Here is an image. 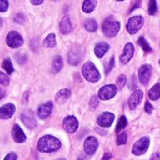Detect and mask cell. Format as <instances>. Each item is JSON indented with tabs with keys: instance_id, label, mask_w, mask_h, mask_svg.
Masks as SVG:
<instances>
[{
	"instance_id": "obj_16",
	"label": "cell",
	"mask_w": 160,
	"mask_h": 160,
	"mask_svg": "<svg viewBox=\"0 0 160 160\" xmlns=\"http://www.w3.org/2000/svg\"><path fill=\"white\" fill-rule=\"evenodd\" d=\"M134 45L129 42L127 43L125 46H124V49H123V53L121 55L120 57V61L122 63V64H126L133 57V54H134Z\"/></svg>"
},
{
	"instance_id": "obj_4",
	"label": "cell",
	"mask_w": 160,
	"mask_h": 160,
	"mask_svg": "<svg viewBox=\"0 0 160 160\" xmlns=\"http://www.w3.org/2000/svg\"><path fill=\"white\" fill-rule=\"evenodd\" d=\"M150 144V139L147 137L141 138L140 139H138L137 142H135L133 149H132V152L136 155H140L143 154L144 152H147L148 147Z\"/></svg>"
},
{
	"instance_id": "obj_38",
	"label": "cell",
	"mask_w": 160,
	"mask_h": 160,
	"mask_svg": "<svg viewBox=\"0 0 160 160\" xmlns=\"http://www.w3.org/2000/svg\"><path fill=\"white\" fill-rule=\"evenodd\" d=\"M14 20H15V22H16V23L22 24V23H24V22H25L26 17L24 16V14H23V13H19V14H17V15L15 16Z\"/></svg>"
},
{
	"instance_id": "obj_18",
	"label": "cell",
	"mask_w": 160,
	"mask_h": 160,
	"mask_svg": "<svg viewBox=\"0 0 160 160\" xmlns=\"http://www.w3.org/2000/svg\"><path fill=\"white\" fill-rule=\"evenodd\" d=\"M52 108H53V103L52 102H46V103L41 105L39 107V109H38L39 118H41L42 120L46 119L51 114Z\"/></svg>"
},
{
	"instance_id": "obj_35",
	"label": "cell",
	"mask_w": 160,
	"mask_h": 160,
	"mask_svg": "<svg viewBox=\"0 0 160 160\" xmlns=\"http://www.w3.org/2000/svg\"><path fill=\"white\" fill-rule=\"evenodd\" d=\"M125 82H126V78H125V75L124 74H121L118 79H117V85L119 88H123L124 85H125Z\"/></svg>"
},
{
	"instance_id": "obj_40",
	"label": "cell",
	"mask_w": 160,
	"mask_h": 160,
	"mask_svg": "<svg viewBox=\"0 0 160 160\" xmlns=\"http://www.w3.org/2000/svg\"><path fill=\"white\" fill-rule=\"evenodd\" d=\"M144 109H145V111H146L148 114H151L152 111V109H153V108H152V106L149 102H146V103H145V108H144Z\"/></svg>"
},
{
	"instance_id": "obj_41",
	"label": "cell",
	"mask_w": 160,
	"mask_h": 160,
	"mask_svg": "<svg viewBox=\"0 0 160 160\" xmlns=\"http://www.w3.org/2000/svg\"><path fill=\"white\" fill-rule=\"evenodd\" d=\"M150 160H160V154H159L158 152H154V153L152 155V157H151Z\"/></svg>"
},
{
	"instance_id": "obj_31",
	"label": "cell",
	"mask_w": 160,
	"mask_h": 160,
	"mask_svg": "<svg viewBox=\"0 0 160 160\" xmlns=\"http://www.w3.org/2000/svg\"><path fill=\"white\" fill-rule=\"evenodd\" d=\"M16 60L19 64H25L28 60V56L24 53V52H20V53H17L16 56Z\"/></svg>"
},
{
	"instance_id": "obj_11",
	"label": "cell",
	"mask_w": 160,
	"mask_h": 160,
	"mask_svg": "<svg viewBox=\"0 0 160 160\" xmlns=\"http://www.w3.org/2000/svg\"><path fill=\"white\" fill-rule=\"evenodd\" d=\"M151 74H152V66L149 64L142 65L138 70V77H139L140 83L143 85H146L149 82Z\"/></svg>"
},
{
	"instance_id": "obj_42",
	"label": "cell",
	"mask_w": 160,
	"mask_h": 160,
	"mask_svg": "<svg viewBox=\"0 0 160 160\" xmlns=\"http://www.w3.org/2000/svg\"><path fill=\"white\" fill-rule=\"evenodd\" d=\"M42 2H43L42 0H39V1H37V0H31V1H30V3L33 4V5H40V4H42Z\"/></svg>"
},
{
	"instance_id": "obj_22",
	"label": "cell",
	"mask_w": 160,
	"mask_h": 160,
	"mask_svg": "<svg viewBox=\"0 0 160 160\" xmlns=\"http://www.w3.org/2000/svg\"><path fill=\"white\" fill-rule=\"evenodd\" d=\"M63 66V61H62V58L60 56H57L54 58L53 59V63H52V72L54 73H58Z\"/></svg>"
},
{
	"instance_id": "obj_1",
	"label": "cell",
	"mask_w": 160,
	"mask_h": 160,
	"mask_svg": "<svg viewBox=\"0 0 160 160\" xmlns=\"http://www.w3.org/2000/svg\"><path fill=\"white\" fill-rule=\"evenodd\" d=\"M61 147V142L58 138L46 135L41 138L38 141V149L42 152H51L58 151Z\"/></svg>"
},
{
	"instance_id": "obj_44",
	"label": "cell",
	"mask_w": 160,
	"mask_h": 160,
	"mask_svg": "<svg viewBox=\"0 0 160 160\" xmlns=\"http://www.w3.org/2000/svg\"><path fill=\"white\" fill-rule=\"evenodd\" d=\"M4 96H5V91L2 88H0V100H1Z\"/></svg>"
},
{
	"instance_id": "obj_25",
	"label": "cell",
	"mask_w": 160,
	"mask_h": 160,
	"mask_svg": "<svg viewBox=\"0 0 160 160\" xmlns=\"http://www.w3.org/2000/svg\"><path fill=\"white\" fill-rule=\"evenodd\" d=\"M56 44H57V42H56V36L53 33L49 34L45 38V40L43 41V45L45 47H47V48H53V47L56 46Z\"/></svg>"
},
{
	"instance_id": "obj_8",
	"label": "cell",
	"mask_w": 160,
	"mask_h": 160,
	"mask_svg": "<svg viewBox=\"0 0 160 160\" xmlns=\"http://www.w3.org/2000/svg\"><path fill=\"white\" fill-rule=\"evenodd\" d=\"M20 118L22 120V122H24V124L28 127V128H34L37 124V122H36V119H35V116H34V113L29 110V109H27V110H24L21 115H20Z\"/></svg>"
},
{
	"instance_id": "obj_20",
	"label": "cell",
	"mask_w": 160,
	"mask_h": 160,
	"mask_svg": "<svg viewBox=\"0 0 160 160\" xmlns=\"http://www.w3.org/2000/svg\"><path fill=\"white\" fill-rule=\"evenodd\" d=\"M109 49V45L107 42H99L94 48V53L98 58H102Z\"/></svg>"
},
{
	"instance_id": "obj_45",
	"label": "cell",
	"mask_w": 160,
	"mask_h": 160,
	"mask_svg": "<svg viewBox=\"0 0 160 160\" xmlns=\"http://www.w3.org/2000/svg\"><path fill=\"white\" fill-rule=\"evenodd\" d=\"M1 25H2V20H1V18H0V27H1Z\"/></svg>"
},
{
	"instance_id": "obj_39",
	"label": "cell",
	"mask_w": 160,
	"mask_h": 160,
	"mask_svg": "<svg viewBox=\"0 0 160 160\" xmlns=\"http://www.w3.org/2000/svg\"><path fill=\"white\" fill-rule=\"evenodd\" d=\"M16 159H17V155L15 152H10L4 158V160H16Z\"/></svg>"
},
{
	"instance_id": "obj_30",
	"label": "cell",
	"mask_w": 160,
	"mask_h": 160,
	"mask_svg": "<svg viewBox=\"0 0 160 160\" xmlns=\"http://www.w3.org/2000/svg\"><path fill=\"white\" fill-rule=\"evenodd\" d=\"M0 84L3 85V86H8L10 84L9 76L1 71H0Z\"/></svg>"
},
{
	"instance_id": "obj_28",
	"label": "cell",
	"mask_w": 160,
	"mask_h": 160,
	"mask_svg": "<svg viewBox=\"0 0 160 160\" xmlns=\"http://www.w3.org/2000/svg\"><path fill=\"white\" fill-rule=\"evenodd\" d=\"M2 67H3V69H4L8 73H12V72H13V71H14L13 66H12V61H11L9 58L5 59V60L3 61V63H2Z\"/></svg>"
},
{
	"instance_id": "obj_13",
	"label": "cell",
	"mask_w": 160,
	"mask_h": 160,
	"mask_svg": "<svg viewBox=\"0 0 160 160\" xmlns=\"http://www.w3.org/2000/svg\"><path fill=\"white\" fill-rule=\"evenodd\" d=\"M63 127L68 133H74L78 127V121L74 116H68L63 121Z\"/></svg>"
},
{
	"instance_id": "obj_26",
	"label": "cell",
	"mask_w": 160,
	"mask_h": 160,
	"mask_svg": "<svg viewBox=\"0 0 160 160\" xmlns=\"http://www.w3.org/2000/svg\"><path fill=\"white\" fill-rule=\"evenodd\" d=\"M85 28L89 31V32H94L97 30L98 28V25L95 22V20L93 19H88L85 22Z\"/></svg>"
},
{
	"instance_id": "obj_7",
	"label": "cell",
	"mask_w": 160,
	"mask_h": 160,
	"mask_svg": "<svg viewBox=\"0 0 160 160\" xmlns=\"http://www.w3.org/2000/svg\"><path fill=\"white\" fill-rule=\"evenodd\" d=\"M117 93V87L115 85H107L99 90L98 96L102 100H108L114 97Z\"/></svg>"
},
{
	"instance_id": "obj_12",
	"label": "cell",
	"mask_w": 160,
	"mask_h": 160,
	"mask_svg": "<svg viewBox=\"0 0 160 160\" xmlns=\"http://www.w3.org/2000/svg\"><path fill=\"white\" fill-rule=\"evenodd\" d=\"M114 119H115L114 114L110 112H104L98 117L97 123L101 127H109L114 122Z\"/></svg>"
},
{
	"instance_id": "obj_17",
	"label": "cell",
	"mask_w": 160,
	"mask_h": 160,
	"mask_svg": "<svg viewBox=\"0 0 160 160\" xmlns=\"http://www.w3.org/2000/svg\"><path fill=\"white\" fill-rule=\"evenodd\" d=\"M12 136L13 140L17 143H22L27 139V136L25 135L23 129L18 124L13 125L12 131Z\"/></svg>"
},
{
	"instance_id": "obj_27",
	"label": "cell",
	"mask_w": 160,
	"mask_h": 160,
	"mask_svg": "<svg viewBox=\"0 0 160 160\" xmlns=\"http://www.w3.org/2000/svg\"><path fill=\"white\" fill-rule=\"evenodd\" d=\"M127 125V120H126V117L125 116H122L117 123V127H116V132L119 133L121 132L122 129L125 128V126Z\"/></svg>"
},
{
	"instance_id": "obj_9",
	"label": "cell",
	"mask_w": 160,
	"mask_h": 160,
	"mask_svg": "<svg viewBox=\"0 0 160 160\" xmlns=\"http://www.w3.org/2000/svg\"><path fill=\"white\" fill-rule=\"evenodd\" d=\"M82 58V51H81V48L79 46H74L72 48V50L69 52V55H68V62L72 65V66H75L77 65L80 60Z\"/></svg>"
},
{
	"instance_id": "obj_29",
	"label": "cell",
	"mask_w": 160,
	"mask_h": 160,
	"mask_svg": "<svg viewBox=\"0 0 160 160\" xmlns=\"http://www.w3.org/2000/svg\"><path fill=\"white\" fill-rule=\"evenodd\" d=\"M138 44L141 46V48H142L144 51H146V52H150V51H152L151 46L149 45V43L147 42V41H146L143 37H140V38L138 39Z\"/></svg>"
},
{
	"instance_id": "obj_43",
	"label": "cell",
	"mask_w": 160,
	"mask_h": 160,
	"mask_svg": "<svg viewBox=\"0 0 160 160\" xmlns=\"http://www.w3.org/2000/svg\"><path fill=\"white\" fill-rule=\"evenodd\" d=\"M110 158H111V154L109 152H107V153H105V155H104L102 160H109Z\"/></svg>"
},
{
	"instance_id": "obj_23",
	"label": "cell",
	"mask_w": 160,
	"mask_h": 160,
	"mask_svg": "<svg viewBox=\"0 0 160 160\" xmlns=\"http://www.w3.org/2000/svg\"><path fill=\"white\" fill-rule=\"evenodd\" d=\"M148 95H149V98L152 101H155L157 100L159 97H160V83L154 85L148 92Z\"/></svg>"
},
{
	"instance_id": "obj_36",
	"label": "cell",
	"mask_w": 160,
	"mask_h": 160,
	"mask_svg": "<svg viewBox=\"0 0 160 160\" xmlns=\"http://www.w3.org/2000/svg\"><path fill=\"white\" fill-rule=\"evenodd\" d=\"M9 9V1H0V12H5Z\"/></svg>"
},
{
	"instance_id": "obj_37",
	"label": "cell",
	"mask_w": 160,
	"mask_h": 160,
	"mask_svg": "<svg viewBox=\"0 0 160 160\" xmlns=\"http://www.w3.org/2000/svg\"><path fill=\"white\" fill-rule=\"evenodd\" d=\"M114 64H115V58H114V57H111V58L109 60V63L106 68V73H108L112 70V68L114 67Z\"/></svg>"
},
{
	"instance_id": "obj_6",
	"label": "cell",
	"mask_w": 160,
	"mask_h": 160,
	"mask_svg": "<svg viewBox=\"0 0 160 160\" xmlns=\"http://www.w3.org/2000/svg\"><path fill=\"white\" fill-rule=\"evenodd\" d=\"M24 43V39L17 31H11L7 36V44L12 48H18Z\"/></svg>"
},
{
	"instance_id": "obj_5",
	"label": "cell",
	"mask_w": 160,
	"mask_h": 160,
	"mask_svg": "<svg viewBox=\"0 0 160 160\" xmlns=\"http://www.w3.org/2000/svg\"><path fill=\"white\" fill-rule=\"evenodd\" d=\"M143 23H144V19L141 16H134V17L130 18L127 23V27H126L127 31L132 35L136 34L140 29V28L143 26Z\"/></svg>"
},
{
	"instance_id": "obj_19",
	"label": "cell",
	"mask_w": 160,
	"mask_h": 160,
	"mask_svg": "<svg viewBox=\"0 0 160 160\" xmlns=\"http://www.w3.org/2000/svg\"><path fill=\"white\" fill-rule=\"evenodd\" d=\"M59 29L62 34H69L72 30V23L69 17L65 16L62 18V20L59 23Z\"/></svg>"
},
{
	"instance_id": "obj_24",
	"label": "cell",
	"mask_w": 160,
	"mask_h": 160,
	"mask_svg": "<svg viewBox=\"0 0 160 160\" xmlns=\"http://www.w3.org/2000/svg\"><path fill=\"white\" fill-rule=\"evenodd\" d=\"M96 4H97V1H95V0H87V1H84V3H83L82 10L85 12L90 13L95 9Z\"/></svg>"
},
{
	"instance_id": "obj_47",
	"label": "cell",
	"mask_w": 160,
	"mask_h": 160,
	"mask_svg": "<svg viewBox=\"0 0 160 160\" xmlns=\"http://www.w3.org/2000/svg\"><path fill=\"white\" fill-rule=\"evenodd\" d=\"M159 64H160V59H159Z\"/></svg>"
},
{
	"instance_id": "obj_3",
	"label": "cell",
	"mask_w": 160,
	"mask_h": 160,
	"mask_svg": "<svg viewBox=\"0 0 160 160\" xmlns=\"http://www.w3.org/2000/svg\"><path fill=\"white\" fill-rule=\"evenodd\" d=\"M120 23L117 21H106L103 24V32L104 34L108 37V38H112L114 36L117 35V33L120 30Z\"/></svg>"
},
{
	"instance_id": "obj_32",
	"label": "cell",
	"mask_w": 160,
	"mask_h": 160,
	"mask_svg": "<svg viewBox=\"0 0 160 160\" xmlns=\"http://www.w3.org/2000/svg\"><path fill=\"white\" fill-rule=\"evenodd\" d=\"M157 11V6H156V1H154V0H152V1H150L149 3V9H148V12L150 15H153L155 14Z\"/></svg>"
},
{
	"instance_id": "obj_2",
	"label": "cell",
	"mask_w": 160,
	"mask_h": 160,
	"mask_svg": "<svg viewBox=\"0 0 160 160\" xmlns=\"http://www.w3.org/2000/svg\"><path fill=\"white\" fill-rule=\"evenodd\" d=\"M82 73L86 80L90 82H97L100 79V73L93 63L86 62L82 67Z\"/></svg>"
},
{
	"instance_id": "obj_15",
	"label": "cell",
	"mask_w": 160,
	"mask_h": 160,
	"mask_svg": "<svg viewBox=\"0 0 160 160\" xmlns=\"http://www.w3.org/2000/svg\"><path fill=\"white\" fill-rule=\"evenodd\" d=\"M143 97V92L141 91H136L132 93L128 100V106L131 110H135L136 108L139 105Z\"/></svg>"
},
{
	"instance_id": "obj_33",
	"label": "cell",
	"mask_w": 160,
	"mask_h": 160,
	"mask_svg": "<svg viewBox=\"0 0 160 160\" xmlns=\"http://www.w3.org/2000/svg\"><path fill=\"white\" fill-rule=\"evenodd\" d=\"M127 141V135L126 133H122L118 136L117 138V144L118 145H122V144H125Z\"/></svg>"
},
{
	"instance_id": "obj_10",
	"label": "cell",
	"mask_w": 160,
	"mask_h": 160,
	"mask_svg": "<svg viewBox=\"0 0 160 160\" xmlns=\"http://www.w3.org/2000/svg\"><path fill=\"white\" fill-rule=\"evenodd\" d=\"M98 140L94 137H89L84 141V151L87 154L92 155L98 148Z\"/></svg>"
},
{
	"instance_id": "obj_14",
	"label": "cell",
	"mask_w": 160,
	"mask_h": 160,
	"mask_svg": "<svg viewBox=\"0 0 160 160\" xmlns=\"http://www.w3.org/2000/svg\"><path fill=\"white\" fill-rule=\"evenodd\" d=\"M15 112V106L12 103H8L0 108V119L8 120L12 117Z\"/></svg>"
},
{
	"instance_id": "obj_34",
	"label": "cell",
	"mask_w": 160,
	"mask_h": 160,
	"mask_svg": "<svg viewBox=\"0 0 160 160\" xmlns=\"http://www.w3.org/2000/svg\"><path fill=\"white\" fill-rule=\"evenodd\" d=\"M99 105V100H98V97L96 95L92 96V99H91V103H90V107L92 110L96 109V108L98 107Z\"/></svg>"
},
{
	"instance_id": "obj_46",
	"label": "cell",
	"mask_w": 160,
	"mask_h": 160,
	"mask_svg": "<svg viewBox=\"0 0 160 160\" xmlns=\"http://www.w3.org/2000/svg\"><path fill=\"white\" fill-rule=\"evenodd\" d=\"M58 160H65V159H58Z\"/></svg>"
},
{
	"instance_id": "obj_21",
	"label": "cell",
	"mask_w": 160,
	"mask_h": 160,
	"mask_svg": "<svg viewBox=\"0 0 160 160\" xmlns=\"http://www.w3.org/2000/svg\"><path fill=\"white\" fill-rule=\"evenodd\" d=\"M70 95H71L70 90H68V89H63V90L59 91V92L57 93L56 100H57V102L62 104V103H65V102L69 99Z\"/></svg>"
}]
</instances>
